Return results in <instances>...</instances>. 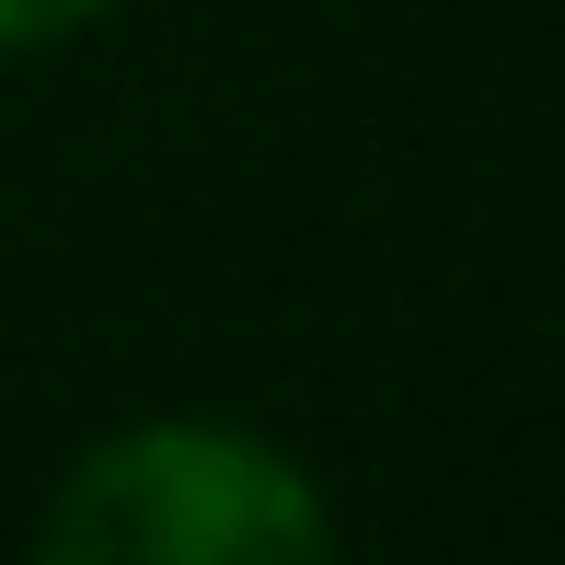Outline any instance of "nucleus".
Here are the masks:
<instances>
[{"mask_svg":"<svg viewBox=\"0 0 565 565\" xmlns=\"http://www.w3.org/2000/svg\"><path fill=\"white\" fill-rule=\"evenodd\" d=\"M335 497L243 416H127L46 484V565H335Z\"/></svg>","mask_w":565,"mask_h":565,"instance_id":"f257e3e1","label":"nucleus"},{"mask_svg":"<svg viewBox=\"0 0 565 565\" xmlns=\"http://www.w3.org/2000/svg\"><path fill=\"white\" fill-rule=\"evenodd\" d=\"M105 12H127V0H0V58H46V46L93 35Z\"/></svg>","mask_w":565,"mask_h":565,"instance_id":"f03ea898","label":"nucleus"}]
</instances>
